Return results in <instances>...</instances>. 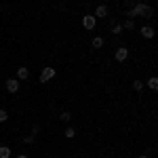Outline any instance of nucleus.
I'll use <instances>...</instances> for the list:
<instances>
[{"label": "nucleus", "instance_id": "nucleus-1", "mask_svg": "<svg viewBox=\"0 0 158 158\" xmlns=\"http://www.w3.org/2000/svg\"><path fill=\"white\" fill-rule=\"evenodd\" d=\"M137 15L154 17V9H152V6H148V4H143V2H139V4H135L133 9L129 11V17H137Z\"/></svg>", "mask_w": 158, "mask_h": 158}, {"label": "nucleus", "instance_id": "nucleus-2", "mask_svg": "<svg viewBox=\"0 0 158 158\" xmlns=\"http://www.w3.org/2000/svg\"><path fill=\"white\" fill-rule=\"evenodd\" d=\"M55 76V68H44L42 72H40V82H47Z\"/></svg>", "mask_w": 158, "mask_h": 158}, {"label": "nucleus", "instance_id": "nucleus-3", "mask_svg": "<svg viewBox=\"0 0 158 158\" xmlns=\"http://www.w3.org/2000/svg\"><path fill=\"white\" fill-rule=\"evenodd\" d=\"M4 86H6V91H9V93H17V91H19V80L9 78V80L4 82Z\"/></svg>", "mask_w": 158, "mask_h": 158}, {"label": "nucleus", "instance_id": "nucleus-4", "mask_svg": "<svg viewBox=\"0 0 158 158\" xmlns=\"http://www.w3.org/2000/svg\"><path fill=\"white\" fill-rule=\"evenodd\" d=\"M82 25H85L86 30H93V27H95V15H86V17H82Z\"/></svg>", "mask_w": 158, "mask_h": 158}, {"label": "nucleus", "instance_id": "nucleus-5", "mask_svg": "<svg viewBox=\"0 0 158 158\" xmlns=\"http://www.w3.org/2000/svg\"><path fill=\"white\" fill-rule=\"evenodd\" d=\"M127 57H129V49L127 47H120V49L116 51V61H124Z\"/></svg>", "mask_w": 158, "mask_h": 158}, {"label": "nucleus", "instance_id": "nucleus-6", "mask_svg": "<svg viewBox=\"0 0 158 158\" xmlns=\"http://www.w3.org/2000/svg\"><path fill=\"white\" fill-rule=\"evenodd\" d=\"M139 32H141V36H143V38H154V27H152V25H143Z\"/></svg>", "mask_w": 158, "mask_h": 158}, {"label": "nucleus", "instance_id": "nucleus-7", "mask_svg": "<svg viewBox=\"0 0 158 158\" xmlns=\"http://www.w3.org/2000/svg\"><path fill=\"white\" fill-rule=\"evenodd\" d=\"M17 78H19V80H27V78H30V70H27L25 65H21V68L17 70Z\"/></svg>", "mask_w": 158, "mask_h": 158}, {"label": "nucleus", "instance_id": "nucleus-8", "mask_svg": "<svg viewBox=\"0 0 158 158\" xmlns=\"http://www.w3.org/2000/svg\"><path fill=\"white\" fill-rule=\"evenodd\" d=\"M95 17H101V19L108 17V6H106V4H99L97 9H95Z\"/></svg>", "mask_w": 158, "mask_h": 158}, {"label": "nucleus", "instance_id": "nucleus-9", "mask_svg": "<svg viewBox=\"0 0 158 158\" xmlns=\"http://www.w3.org/2000/svg\"><path fill=\"white\" fill-rule=\"evenodd\" d=\"M0 158H11V148L9 146H0Z\"/></svg>", "mask_w": 158, "mask_h": 158}, {"label": "nucleus", "instance_id": "nucleus-10", "mask_svg": "<svg viewBox=\"0 0 158 158\" xmlns=\"http://www.w3.org/2000/svg\"><path fill=\"white\" fill-rule=\"evenodd\" d=\"M148 86H150L152 91H156V89H158V78H156V76H152V78L148 80Z\"/></svg>", "mask_w": 158, "mask_h": 158}, {"label": "nucleus", "instance_id": "nucleus-11", "mask_svg": "<svg viewBox=\"0 0 158 158\" xmlns=\"http://www.w3.org/2000/svg\"><path fill=\"white\" fill-rule=\"evenodd\" d=\"M93 47H95V49H101V47H103V38L95 36V38H93Z\"/></svg>", "mask_w": 158, "mask_h": 158}, {"label": "nucleus", "instance_id": "nucleus-12", "mask_svg": "<svg viewBox=\"0 0 158 158\" xmlns=\"http://www.w3.org/2000/svg\"><path fill=\"white\" fill-rule=\"evenodd\" d=\"M6 120H9V112L0 108V122H6Z\"/></svg>", "mask_w": 158, "mask_h": 158}, {"label": "nucleus", "instance_id": "nucleus-13", "mask_svg": "<svg viewBox=\"0 0 158 158\" xmlns=\"http://www.w3.org/2000/svg\"><path fill=\"white\" fill-rule=\"evenodd\" d=\"M133 27H135L133 19H127V21H124V25H122V30H133Z\"/></svg>", "mask_w": 158, "mask_h": 158}, {"label": "nucleus", "instance_id": "nucleus-14", "mask_svg": "<svg viewBox=\"0 0 158 158\" xmlns=\"http://www.w3.org/2000/svg\"><path fill=\"white\" fill-rule=\"evenodd\" d=\"M133 89H135V91H141V89H143V80H135Z\"/></svg>", "mask_w": 158, "mask_h": 158}, {"label": "nucleus", "instance_id": "nucleus-15", "mask_svg": "<svg viewBox=\"0 0 158 158\" xmlns=\"http://www.w3.org/2000/svg\"><path fill=\"white\" fill-rule=\"evenodd\" d=\"M74 135H76V129L74 127H68L65 129V137H74Z\"/></svg>", "mask_w": 158, "mask_h": 158}, {"label": "nucleus", "instance_id": "nucleus-16", "mask_svg": "<svg viewBox=\"0 0 158 158\" xmlns=\"http://www.w3.org/2000/svg\"><path fill=\"white\" fill-rule=\"evenodd\" d=\"M70 118H72V114H70V112H61V120H63V122H68Z\"/></svg>", "mask_w": 158, "mask_h": 158}, {"label": "nucleus", "instance_id": "nucleus-17", "mask_svg": "<svg viewBox=\"0 0 158 158\" xmlns=\"http://www.w3.org/2000/svg\"><path fill=\"white\" fill-rule=\"evenodd\" d=\"M23 141L27 143V146H32V143H34V135H25V137H23Z\"/></svg>", "mask_w": 158, "mask_h": 158}, {"label": "nucleus", "instance_id": "nucleus-18", "mask_svg": "<svg viewBox=\"0 0 158 158\" xmlns=\"http://www.w3.org/2000/svg\"><path fill=\"white\" fill-rule=\"evenodd\" d=\"M112 32H114V34H120V32H122V25H120V23L114 25V30H112Z\"/></svg>", "mask_w": 158, "mask_h": 158}, {"label": "nucleus", "instance_id": "nucleus-19", "mask_svg": "<svg viewBox=\"0 0 158 158\" xmlns=\"http://www.w3.org/2000/svg\"><path fill=\"white\" fill-rule=\"evenodd\" d=\"M38 131H40V127H38V124H34V127H32V135H36Z\"/></svg>", "mask_w": 158, "mask_h": 158}, {"label": "nucleus", "instance_id": "nucleus-20", "mask_svg": "<svg viewBox=\"0 0 158 158\" xmlns=\"http://www.w3.org/2000/svg\"><path fill=\"white\" fill-rule=\"evenodd\" d=\"M17 158H27V154H19V156H17Z\"/></svg>", "mask_w": 158, "mask_h": 158}, {"label": "nucleus", "instance_id": "nucleus-21", "mask_svg": "<svg viewBox=\"0 0 158 158\" xmlns=\"http://www.w3.org/2000/svg\"><path fill=\"white\" fill-rule=\"evenodd\" d=\"M139 158H148V156H139Z\"/></svg>", "mask_w": 158, "mask_h": 158}]
</instances>
